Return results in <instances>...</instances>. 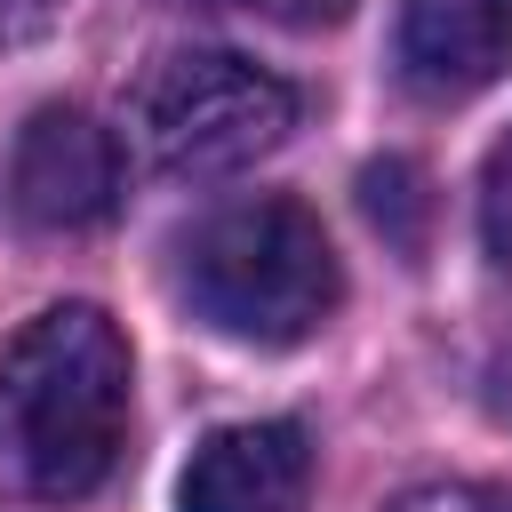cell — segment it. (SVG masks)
<instances>
[{"instance_id": "7", "label": "cell", "mask_w": 512, "mask_h": 512, "mask_svg": "<svg viewBox=\"0 0 512 512\" xmlns=\"http://www.w3.org/2000/svg\"><path fill=\"white\" fill-rule=\"evenodd\" d=\"M360 208L376 216V232H392V248H424V176L408 160H384L360 176Z\"/></svg>"}, {"instance_id": "8", "label": "cell", "mask_w": 512, "mask_h": 512, "mask_svg": "<svg viewBox=\"0 0 512 512\" xmlns=\"http://www.w3.org/2000/svg\"><path fill=\"white\" fill-rule=\"evenodd\" d=\"M480 240H488V264L512 280V128L496 136V152L480 168Z\"/></svg>"}, {"instance_id": "2", "label": "cell", "mask_w": 512, "mask_h": 512, "mask_svg": "<svg viewBox=\"0 0 512 512\" xmlns=\"http://www.w3.org/2000/svg\"><path fill=\"white\" fill-rule=\"evenodd\" d=\"M184 296L216 336L288 352L344 304V264L304 200L256 192L216 208L184 240Z\"/></svg>"}, {"instance_id": "9", "label": "cell", "mask_w": 512, "mask_h": 512, "mask_svg": "<svg viewBox=\"0 0 512 512\" xmlns=\"http://www.w3.org/2000/svg\"><path fill=\"white\" fill-rule=\"evenodd\" d=\"M384 512H512V488H488V480H432V488L392 496Z\"/></svg>"}, {"instance_id": "3", "label": "cell", "mask_w": 512, "mask_h": 512, "mask_svg": "<svg viewBox=\"0 0 512 512\" xmlns=\"http://www.w3.org/2000/svg\"><path fill=\"white\" fill-rule=\"evenodd\" d=\"M128 128L144 160L168 176H232L288 144L296 88L232 48H176L136 80Z\"/></svg>"}, {"instance_id": "6", "label": "cell", "mask_w": 512, "mask_h": 512, "mask_svg": "<svg viewBox=\"0 0 512 512\" xmlns=\"http://www.w3.org/2000/svg\"><path fill=\"white\" fill-rule=\"evenodd\" d=\"M512 72V0H400V80L464 104Z\"/></svg>"}, {"instance_id": "5", "label": "cell", "mask_w": 512, "mask_h": 512, "mask_svg": "<svg viewBox=\"0 0 512 512\" xmlns=\"http://www.w3.org/2000/svg\"><path fill=\"white\" fill-rule=\"evenodd\" d=\"M304 496H312V432L288 416L208 432L176 480V512H304Z\"/></svg>"}, {"instance_id": "1", "label": "cell", "mask_w": 512, "mask_h": 512, "mask_svg": "<svg viewBox=\"0 0 512 512\" xmlns=\"http://www.w3.org/2000/svg\"><path fill=\"white\" fill-rule=\"evenodd\" d=\"M128 448V336L96 304H48L0 344V464L48 504H80Z\"/></svg>"}, {"instance_id": "10", "label": "cell", "mask_w": 512, "mask_h": 512, "mask_svg": "<svg viewBox=\"0 0 512 512\" xmlns=\"http://www.w3.org/2000/svg\"><path fill=\"white\" fill-rule=\"evenodd\" d=\"M240 8H256V16H272L288 32H320V24H344L352 0H240Z\"/></svg>"}, {"instance_id": "4", "label": "cell", "mask_w": 512, "mask_h": 512, "mask_svg": "<svg viewBox=\"0 0 512 512\" xmlns=\"http://www.w3.org/2000/svg\"><path fill=\"white\" fill-rule=\"evenodd\" d=\"M128 192V160H120V136L72 104H48L16 128V152H8V208L32 224V232H88L120 208Z\"/></svg>"}]
</instances>
